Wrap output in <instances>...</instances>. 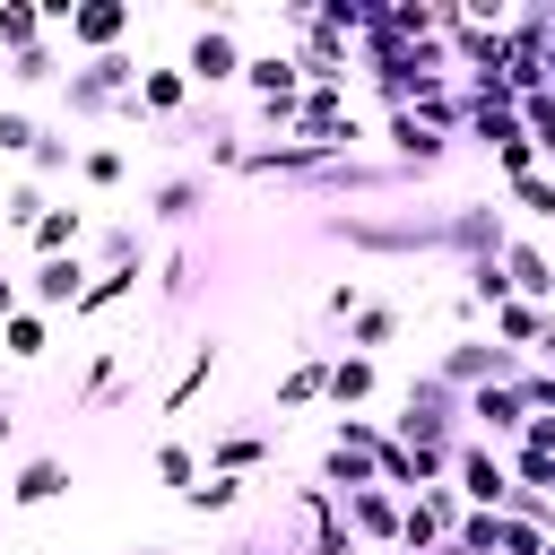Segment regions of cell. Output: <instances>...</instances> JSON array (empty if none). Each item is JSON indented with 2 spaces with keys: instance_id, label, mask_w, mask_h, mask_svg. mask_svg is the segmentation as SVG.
Returning a JSON list of instances; mask_svg holds the SVG:
<instances>
[{
  "instance_id": "obj_1",
  "label": "cell",
  "mask_w": 555,
  "mask_h": 555,
  "mask_svg": "<svg viewBox=\"0 0 555 555\" xmlns=\"http://www.w3.org/2000/svg\"><path fill=\"white\" fill-rule=\"evenodd\" d=\"M460 434H468V399H460V390L425 364V373L408 382L399 416H390V442H399V451H451Z\"/></svg>"
},
{
  "instance_id": "obj_2",
  "label": "cell",
  "mask_w": 555,
  "mask_h": 555,
  "mask_svg": "<svg viewBox=\"0 0 555 555\" xmlns=\"http://www.w3.org/2000/svg\"><path fill=\"white\" fill-rule=\"evenodd\" d=\"M451 494H460L468 512H503V503H512V468H503L477 434H460V451H451Z\"/></svg>"
},
{
  "instance_id": "obj_3",
  "label": "cell",
  "mask_w": 555,
  "mask_h": 555,
  "mask_svg": "<svg viewBox=\"0 0 555 555\" xmlns=\"http://www.w3.org/2000/svg\"><path fill=\"white\" fill-rule=\"evenodd\" d=\"M503 243H512L503 208H486V199L442 208V251H460V269H468V260H503Z\"/></svg>"
},
{
  "instance_id": "obj_4",
  "label": "cell",
  "mask_w": 555,
  "mask_h": 555,
  "mask_svg": "<svg viewBox=\"0 0 555 555\" xmlns=\"http://www.w3.org/2000/svg\"><path fill=\"white\" fill-rule=\"evenodd\" d=\"M503 286H512V304L555 312V251H538L529 234H512V243H503Z\"/></svg>"
},
{
  "instance_id": "obj_5",
  "label": "cell",
  "mask_w": 555,
  "mask_h": 555,
  "mask_svg": "<svg viewBox=\"0 0 555 555\" xmlns=\"http://www.w3.org/2000/svg\"><path fill=\"white\" fill-rule=\"evenodd\" d=\"M338 512H347V538H373V546H399V494L390 486H356V494H330Z\"/></svg>"
},
{
  "instance_id": "obj_6",
  "label": "cell",
  "mask_w": 555,
  "mask_h": 555,
  "mask_svg": "<svg viewBox=\"0 0 555 555\" xmlns=\"http://www.w3.org/2000/svg\"><path fill=\"white\" fill-rule=\"evenodd\" d=\"M182 78H191V87H225V78H243L234 26H217V17H208V26L191 35V61H182Z\"/></svg>"
},
{
  "instance_id": "obj_7",
  "label": "cell",
  "mask_w": 555,
  "mask_h": 555,
  "mask_svg": "<svg viewBox=\"0 0 555 555\" xmlns=\"http://www.w3.org/2000/svg\"><path fill=\"white\" fill-rule=\"evenodd\" d=\"M78 295H87V260H78V251H61V260H35V269H26V304H35V312H69Z\"/></svg>"
},
{
  "instance_id": "obj_8",
  "label": "cell",
  "mask_w": 555,
  "mask_h": 555,
  "mask_svg": "<svg viewBox=\"0 0 555 555\" xmlns=\"http://www.w3.org/2000/svg\"><path fill=\"white\" fill-rule=\"evenodd\" d=\"M243 87H251L260 104H295V95H304V61H295V52H251V61H243Z\"/></svg>"
},
{
  "instance_id": "obj_9",
  "label": "cell",
  "mask_w": 555,
  "mask_h": 555,
  "mask_svg": "<svg viewBox=\"0 0 555 555\" xmlns=\"http://www.w3.org/2000/svg\"><path fill=\"white\" fill-rule=\"evenodd\" d=\"M390 147H399V173H434V165L451 156V139H442V130H425L416 113H390Z\"/></svg>"
},
{
  "instance_id": "obj_10",
  "label": "cell",
  "mask_w": 555,
  "mask_h": 555,
  "mask_svg": "<svg viewBox=\"0 0 555 555\" xmlns=\"http://www.w3.org/2000/svg\"><path fill=\"white\" fill-rule=\"evenodd\" d=\"M520 434L529 425V399H520V382H494V390H468V434Z\"/></svg>"
},
{
  "instance_id": "obj_11",
  "label": "cell",
  "mask_w": 555,
  "mask_h": 555,
  "mask_svg": "<svg viewBox=\"0 0 555 555\" xmlns=\"http://www.w3.org/2000/svg\"><path fill=\"white\" fill-rule=\"evenodd\" d=\"M295 512H304V529H312V555H356V538H347V520H338L330 486H304V494H295Z\"/></svg>"
},
{
  "instance_id": "obj_12",
  "label": "cell",
  "mask_w": 555,
  "mask_h": 555,
  "mask_svg": "<svg viewBox=\"0 0 555 555\" xmlns=\"http://www.w3.org/2000/svg\"><path fill=\"white\" fill-rule=\"evenodd\" d=\"M373 382H382V373H373V356H330V382H321V399L347 416V408H364V399H373Z\"/></svg>"
},
{
  "instance_id": "obj_13",
  "label": "cell",
  "mask_w": 555,
  "mask_h": 555,
  "mask_svg": "<svg viewBox=\"0 0 555 555\" xmlns=\"http://www.w3.org/2000/svg\"><path fill=\"white\" fill-rule=\"evenodd\" d=\"M61 494H69V460H52V451H43V460H26V468H17V486H9V503H17V512L61 503Z\"/></svg>"
},
{
  "instance_id": "obj_14",
  "label": "cell",
  "mask_w": 555,
  "mask_h": 555,
  "mask_svg": "<svg viewBox=\"0 0 555 555\" xmlns=\"http://www.w3.org/2000/svg\"><path fill=\"white\" fill-rule=\"evenodd\" d=\"M182 95H191V78H182V69H139V87H130V104H121V113H156V121H165V113H182Z\"/></svg>"
},
{
  "instance_id": "obj_15",
  "label": "cell",
  "mask_w": 555,
  "mask_h": 555,
  "mask_svg": "<svg viewBox=\"0 0 555 555\" xmlns=\"http://www.w3.org/2000/svg\"><path fill=\"white\" fill-rule=\"evenodd\" d=\"M321 382H330V356H321V347H304V356H295V373L278 382V416H304V408L321 399Z\"/></svg>"
},
{
  "instance_id": "obj_16",
  "label": "cell",
  "mask_w": 555,
  "mask_h": 555,
  "mask_svg": "<svg viewBox=\"0 0 555 555\" xmlns=\"http://www.w3.org/2000/svg\"><path fill=\"white\" fill-rule=\"evenodd\" d=\"M78 234H87V217H78V208H43V217L26 225V243H35L43 260H61V251H78Z\"/></svg>"
},
{
  "instance_id": "obj_17",
  "label": "cell",
  "mask_w": 555,
  "mask_h": 555,
  "mask_svg": "<svg viewBox=\"0 0 555 555\" xmlns=\"http://www.w3.org/2000/svg\"><path fill=\"white\" fill-rule=\"evenodd\" d=\"M139 278H147V269H104V278H87V295L69 304V321H95V312H113L121 295H139Z\"/></svg>"
},
{
  "instance_id": "obj_18",
  "label": "cell",
  "mask_w": 555,
  "mask_h": 555,
  "mask_svg": "<svg viewBox=\"0 0 555 555\" xmlns=\"http://www.w3.org/2000/svg\"><path fill=\"white\" fill-rule=\"evenodd\" d=\"M399 338V304H356V321H347V356H373V347H390Z\"/></svg>"
},
{
  "instance_id": "obj_19",
  "label": "cell",
  "mask_w": 555,
  "mask_h": 555,
  "mask_svg": "<svg viewBox=\"0 0 555 555\" xmlns=\"http://www.w3.org/2000/svg\"><path fill=\"white\" fill-rule=\"evenodd\" d=\"M121 26H130L121 0H87V9H69V43H113Z\"/></svg>"
},
{
  "instance_id": "obj_20",
  "label": "cell",
  "mask_w": 555,
  "mask_h": 555,
  "mask_svg": "<svg viewBox=\"0 0 555 555\" xmlns=\"http://www.w3.org/2000/svg\"><path fill=\"white\" fill-rule=\"evenodd\" d=\"M0 347H9V356H17V364H35V356H43V347H52V321H43V312H26V304H17V312H9V321H0Z\"/></svg>"
},
{
  "instance_id": "obj_21",
  "label": "cell",
  "mask_w": 555,
  "mask_h": 555,
  "mask_svg": "<svg viewBox=\"0 0 555 555\" xmlns=\"http://www.w3.org/2000/svg\"><path fill=\"white\" fill-rule=\"evenodd\" d=\"M208 373H217V338H199V347H191V364H182V373H173V390H165V416H182V408H191V390H199Z\"/></svg>"
},
{
  "instance_id": "obj_22",
  "label": "cell",
  "mask_w": 555,
  "mask_h": 555,
  "mask_svg": "<svg viewBox=\"0 0 555 555\" xmlns=\"http://www.w3.org/2000/svg\"><path fill=\"white\" fill-rule=\"evenodd\" d=\"M260 460H269V442H260V434H225V442L208 451V468H217V477H243V468H260Z\"/></svg>"
},
{
  "instance_id": "obj_23",
  "label": "cell",
  "mask_w": 555,
  "mask_h": 555,
  "mask_svg": "<svg viewBox=\"0 0 555 555\" xmlns=\"http://www.w3.org/2000/svg\"><path fill=\"white\" fill-rule=\"evenodd\" d=\"M199 199H208V182H199V173H173V182L156 191V217H165V225H182V217H191Z\"/></svg>"
},
{
  "instance_id": "obj_24",
  "label": "cell",
  "mask_w": 555,
  "mask_h": 555,
  "mask_svg": "<svg viewBox=\"0 0 555 555\" xmlns=\"http://www.w3.org/2000/svg\"><path fill=\"white\" fill-rule=\"evenodd\" d=\"M156 477H165L173 494H191V486H199V451H191V442H156Z\"/></svg>"
},
{
  "instance_id": "obj_25",
  "label": "cell",
  "mask_w": 555,
  "mask_h": 555,
  "mask_svg": "<svg viewBox=\"0 0 555 555\" xmlns=\"http://www.w3.org/2000/svg\"><path fill=\"white\" fill-rule=\"evenodd\" d=\"M182 503H191V512H234V503H243V477H217V468H199V486H191Z\"/></svg>"
},
{
  "instance_id": "obj_26",
  "label": "cell",
  "mask_w": 555,
  "mask_h": 555,
  "mask_svg": "<svg viewBox=\"0 0 555 555\" xmlns=\"http://www.w3.org/2000/svg\"><path fill=\"white\" fill-rule=\"evenodd\" d=\"M512 199H520V217H546V225H555V173H520Z\"/></svg>"
},
{
  "instance_id": "obj_27",
  "label": "cell",
  "mask_w": 555,
  "mask_h": 555,
  "mask_svg": "<svg viewBox=\"0 0 555 555\" xmlns=\"http://www.w3.org/2000/svg\"><path fill=\"white\" fill-rule=\"evenodd\" d=\"M35 35H43V9H0V43L9 52H26Z\"/></svg>"
},
{
  "instance_id": "obj_28",
  "label": "cell",
  "mask_w": 555,
  "mask_h": 555,
  "mask_svg": "<svg viewBox=\"0 0 555 555\" xmlns=\"http://www.w3.org/2000/svg\"><path fill=\"white\" fill-rule=\"evenodd\" d=\"M69 165H78V147H69L61 130H43V139H35V182H43V173H69Z\"/></svg>"
},
{
  "instance_id": "obj_29",
  "label": "cell",
  "mask_w": 555,
  "mask_h": 555,
  "mask_svg": "<svg viewBox=\"0 0 555 555\" xmlns=\"http://www.w3.org/2000/svg\"><path fill=\"white\" fill-rule=\"evenodd\" d=\"M35 113H0V156H35Z\"/></svg>"
},
{
  "instance_id": "obj_30",
  "label": "cell",
  "mask_w": 555,
  "mask_h": 555,
  "mask_svg": "<svg viewBox=\"0 0 555 555\" xmlns=\"http://www.w3.org/2000/svg\"><path fill=\"white\" fill-rule=\"evenodd\" d=\"M78 173L87 182H121V147H78Z\"/></svg>"
},
{
  "instance_id": "obj_31",
  "label": "cell",
  "mask_w": 555,
  "mask_h": 555,
  "mask_svg": "<svg viewBox=\"0 0 555 555\" xmlns=\"http://www.w3.org/2000/svg\"><path fill=\"white\" fill-rule=\"evenodd\" d=\"M35 217H43V191H35V182H17V191H9V208H0V225H35Z\"/></svg>"
},
{
  "instance_id": "obj_32",
  "label": "cell",
  "mask_w": 555,
  "mask_h": 555,
  "mask_svg": "<svg viewBox=\"0 0 555 555\" xmlns=\"http://www.w3.org/2000/svg\"><path fill=\"white\" fill-rule=\"evenodd\" d=\"M9 78H26V87H43V78H52V52H43V43H26V52L9 61Z\"/></svg>"
},
{
  "instance_id": "obj_33",
  "label": "cell",
  "mask_w": 555,
  "mask_h": 555,
  "mask_svg": "<svg viewBox=\"0 0 555 555\" xmlns=\"http://www.w3.org/2000/svg\"><path fill=\"white\" fill-rule=\"evenodd\" d=\"M17 295H26V286H17V278H0V321L17 312Z\"/></svg>"
},
{
  "instance_id": "obj_34",
  "label": "cell",
  "mask_w": 555,
  "mask_h": 555,
  "mask_svg": "<svg viewBox=\"0 0 555 555\" xmlns=\"http://www.w3.org/2000/svg\"><path fill=\"white\" fill-rule=\"evenodd\" d=\"M9 425H17V416H9V399H0V442H9Z\"/></svg>"
},
{
  "instance_id": "obj_35",
  "label": "cell",
  "mask_w": 555,
  "mask_h": 555,
  "mask_svg": "<svg viewBox=\"0 0 555 555\" xmlns=\"http://www.w3.org/2000/svg\"><path fill=\"white\" fill-rule=\"evenodd\" d=\"M546 555H555V538H546Z\"/></svg>"
},
{
  "instance_id": "obj_36",
  "label": "cell",
  "mask_w": 555,
  "mask_h": 555,
  "mask_svg": "<svg viewBox=\"0 0 555 555\" xmlns=\"http://www.w3.org/2000/svg\"><path fill=\"white\" fill-rule=\"evenodd\" d=\"M434 555H442V546H434Z\"/></svg>"
}]
</instances>
